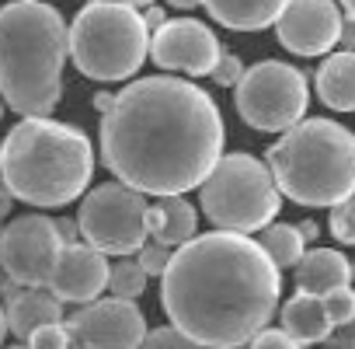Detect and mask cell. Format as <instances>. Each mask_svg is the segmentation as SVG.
<instances>
[{"instance_id": "cell-1", "label": "cell", "mask_w": 355, "mask_h": 349, "mask_svg": "<svg viewBox=\"0 0 355 349\" xmlns=\"http://www.w3.org/2000/svg\"><path fill=\"white\" fill-rule=\"evenodd\" d=\"M227 126L213 95L182 77H143L101 112V157L119 182L146 196L199 189L223 157Z\"/></svg>"}, {"instance_id": "cell-2", "label": "cell", "mask_w": 355, "mask_h": 349, "mask_svg": "<svg viewBox=\"0 0 355 349\" xmlns=\"http://www.w3.org/2000/svg\"><path fill=\"white\" fill-rule=\"evenodd\" d=\"M279 273L248 234L209 231L174 248L160 276V304L171 325L202 349L248 346L279 311Z\"/></svg>"}, {"instance_id": "cell-3", "label": "cell", "mask_w": 355, "mask_h": 349, "mask_svg": "<svg viewBox=\"0 0 355 349\" xmlns=\"http://www.w3.org/2000/svg\"><path fill=\"white\" fill-rule=\"evenodd\" d=\"M94 174V150L84 129L49 119L21 115L0 143V179L15 200L56 210L84 196Z\"/></svg>"}, {"instance_id": "cell-4", "label": "cell", "mask_w": 355, "mask_h": 349, "mask_svg": "<svg viewBox=\"0 0 355 349\" xmlns=\"http://www.w3.org/2000/svg\"><path fill=\"white\" fill-rule=\"evenodd\" d=\"M70 25L46 0L0 8V95L21 115H49L63 98Z\"/></svg>"}, {"instance_id": "cell-5", "label": "cell", "mask_w": 355, "mask_h": 349, "mask_svg": "<svg viewBox=\"0 0 355 349\" xmlns=\"http://www.w3.org/2000/svg\"><path fill=\"white\" fill-rule=\"evenodd\" d=\"M286 200L338 206L355 196V133L334 119H303L265 154Z\"/></svg>"}, {"instance_id": "cell-6", "label": "cell", "mask_w": 355, "mask_h": 349, "mask_svg": "<svg viewBox=\"0 0 355 349\" xmlns=\"http://www.w3.org/2000/svg\"><path fill=\"white\" fill-rule=\"evenodd\" d=\"M153 32L125 0H87L70 22V60L98 84L129 81L150 56Z\"/></svg>"}, {"instance_id": "cell-7", "label": "cell", "mask_w": 355, "mask_h": 349, "mask_svg": "<svg viewBox=\"0 0 355 349\" xmlns=\"http://www.w3.org/2000/svg\"><path fill=\"white\" fill-rule=\"evenodd\" d=\"M199 203L216 231L261 234L282 210V189L268 161H258L254 154H223L199 186Z\"/></svg>"}, {"instance_id": "cell-8", "label": "cell", "mask_w": 355, "mask_h": 349, "mask_svg": "<svg viewBox=\"0 0 355 349\" xmlns=\"http://www.w3.org/2000/svg\"><path fill=\"white\" fill-rule=\"evenodd\" d=\"M234 108L258 133H286L306 119L310 84L300 67L286 60H261L248 67L234 88Z\"/></svg>"}, {"instance_id": "cell-9", "label": "cell", "mask_w": 355, "mask_h": 349, "mask_svg": "<svg viewBox=\"0 0 355 349\" xmlns=\"http://www.w3.org/2000/svg\"><path fill=\"white\" fill-rule=\"evenodd\" d=\"M143 196L146 193H139L119 179L94 186L80 200V213H77L80 238L87 245H94L98 252L119 255V259L139 252L150 238V224H146L150 203Z\"/></svg>"}, {"instance_id": "cell-10", "label": "cell", "mask_w": 355, "mask_h": 349, "mask_svg": "<svg viewBox=\"0 0 355 349\" xmlns=\"http://www.w3.org/2000/svg\"><path fill=\"white\" fill-rule=\"evenodd\" d=\"M63 245L67 238L60 231V220L25 213L0 231V269L21 286H49Z\"/></svg>"}, {"instance_id": "cell-11", "label": "cell", "mask_w": 355, "mask_h": 349, "mask_svg": "<svg viewBox=\"0 0 355 349\" xmlns=\"http://www.w3.org/2000/svg\"><path fill=\"white\" fill-rule=\"evenodd\" d=\"M223 56L216 32L196 18H171L153 32L150 60L160 70H178L189 77H209Z\"/></svg>"}, {"instance_id": "cell-12", "label": "cell", "mask_w": 355, "mask_h": 349, "mask_svg": "<svg viewBox=\"0 0 355 349\" xmlns=\"http://www.w3.org/2000/svg\"><path fill=\"white\" fill-rule=\"evenodd\" d=\"M67 328L84 342V349H139L146 339V318L132 300L98 297L67 318Z\"/></svg>"}, {"instance_id": "cell-13", "label": "cell", "mask_w": 355, "mask_h": 349, "mask_svg": "<svg viewBox=\"0 0 355 349\" xmlns=\"http://www.w3.org/2000/svg\"><path fill=\"white\" fill-rule=\"evenodd\" d=\"M341 25L338 0H289L275 22V39L293 56H327L341 39Z\"/></svg>"}, {"instance_id": "cell-14", "label": "cell", "mask_w": 355, "mask_h": 349, "mask_svg": "<svg viewBox=\"0 0 355 349\" xmlns=\"http://www.w3.org/2000/svg\"><path fill=\"white\" fill-rule=\"evenodd\" d=\"M108 279H112V266H108L105 252H98L87 241H67L56 259L49 290L63 304H91L101 297Z\"/></svg>"}, {"instance_id": "cell-15", "label": "cell", "mask_w": 355, "mask_h": 349, "mask_svg": "<svg viewBox=\"0 0 355 349\" xmlns=\"http://www.w3.org/2000/svg\"><path fill=\"white\" fill-rule=\"evenodd\" d=\"M4 297H8L11 335H18L21 342H28L35 328L63 321V300L49 286H21L15 279H4Z\"/></svg>"}, {"instance_id": "cell-16", "label": "cell", "mask_w": 355, "mask_h": 349, "mask_svg": "<svg viewBox=\"0 0 355 349\" xmlns=\"http://www.w3.org/2000/svg\"><path fill=\"white\" fill-rule=\"evenodd\" d=\"M202 8L230 32H265L282 18L289 0H202Z\"/></svg>"}, {"instance_id": "cell-17", "label": "cell", "mask_w": 355, "mask_h": 349, "mask_svg": "<svg viewBox=\"0 0 355 349\" xmlns=\"http://www.w3.org/2000/svg\"><path fill=\"white\" fill-rule=\"evenodd\" d=\"M352 283V262L338 252V248H310L303 255V262L296 266V290L300 293H313V297H327L338 286Z\"/></svg>"}, {"instance_id": "cell-18", "label": "cell", "mask_w": 355, "mask_h": 349, "mask_svg": "<svg viewBox=\"0 0 355 349\" xmlns=\"http://www.w3.org/2000/svg\"><path fill=\"white\" fill-rule=\"evenodd\" d=\"M313 88L331 112H355V49L327 53L313 74Z\"/></svg>"}, {"instance_id": "cell-19", "label": "cell", "mask_w": 355, "mask_h": 349, "mask_svg": "<svg viewBox=\"0 0 355 349\" xmlns=\"http://www.w3.org/2000/svg\"><path fill=\"white\" fill-rule=\"evenodd\" d=\"M146 224H150V238L153 241H160L167 248H182L185 241L196 238L199 213H196V206L185 196H160L157 203H150Z\"/></svg>"}, {"instance_id": "cell-20", "label": "cell", "mask_w": 355, "mask_h": 349, "mask_svg": "<svg viewBox=\"0 0 355 349\" xmlns=\"http://www.w3.org/2000/svg\"><path fill=\"white\" fill-rule=\"evenodd\" d=\"M279 318H282V328L303 342V346H313V342H327V335L334 332V321L327 314V304L324 297H313V293H300L289 297L282 307H279Z\"/></svg>"}, {"instance_id": "cell-21", "label": "cell", "mask_w": 355, "mask_h": 349, "mask_svg": "<svg viewBox=\"0 0 355 349\" xmlns=\"http://www.w3.org/2000/svg\"><path fill=\"white\" fill-rule=\"evenodd\" d=\"M258 245L268 252V259L279 269H296L303 262V255H306V241H303L296 224H268L258 234Z\"/></svg>"}, {"instance_id": "cell-22", "label": "cell", "mask_w": 355, "mask_h": 349, "mask_svg": "<svg viewBox=\"0 0 355 349\" xmlns=\"http://www.w3.org/2000/svg\"><path fill=\"white\" fill-rule=\"evenodd\" d=\"M108 290H112V297H122V300L143 297V290H146V269L139 266V259H136V262H132V259H119V262L112 266Z\"/></svg>"}, {"instance_id": "cell-23", "label": "cell", "mask_w": 355, "mask_h": 349, "mask_svg": "<svg viewBox=\"0 0 355 349\" xmlns=\"http://www.w3.org/2000/svg\"><path fill=\"white\" fill-rule=\"evenodd\" d=\"M139 349H202L196 339H189L182 328H174V325H160L153 332H146L143 346Z\"/></svg>"}, {"instance_id": "cell-24", "label": "cell", "mask_w": 355, "mask_h": 349, "mask_svg": "<svg viewBox=\"0 0 355 349\" xmlns=\"http://www.w3.org/2000/svg\"><path fill=\"white\" fill-rule=\"evenodd\" d=\"M327 227H331L334 241H341V245H355V196L345 200V203H338V206H331V220H327Z\"/></svg>"}, {"instance_id": "cell-25", "label": "cell", "mask_w": 355, "mask_h": 349, "mask_svg": "<svg viewBox=\"0 0 355 349\" xmlns=\"http://www.w3.org/2000/svg\"><path fill=\"white\" fill-rule=\"evenodd\" d=\"M70 342H73V332L67 328V321L42 325L28 335V349H70Z\"/></svg>"}, {"instance_id": "cell-26", "label": "cell", "mask_w": 355, "mask_h": 349, "mask_svg": "<svg viewBox=\"0 0 355 349\" xmlns=\"http://www.w3.org/2000/svg\"><path fill=\"white\" fill-rule=\"evenodd\" d=\"M324 304H327V314H331L334 328L355 318V290H352V286H338V290H331V293L324 297Z\"/></svg>"}, {"instance_id": "cell-27", "label": "cell", "mask_w": 355, "mask_h": 349, "mask_svg": "<svg viewBox=\"0 0 355 349\" xmlns=\"http://www.w3.org/2000/svg\"><path fill=\"white\" fill-rule=\"evenodd\" d=\"M171 248L167 245H160V241H146L143 248H139V266L146 269V276H164L167 273V266H171Z\"/></svg>"}, {"instance_id": "cell-28", "label": "cell", "mask_w": 355, "mask_h": 349, "mask_svg": "<svg viewBox=\"0 0 355 349\" xmlns=\"http://www.w3.org/2000/svg\"><path fill=\"white\" fill-rule=\"evenodd\" d=\"M209 77H213V84H220V88H237L241 77H244V63H241V56L230 53V49H223V56H220V63H216V70H213Z\"/></svg>"}, {"instance_id": "cell-29", "label": "cell", "mask_w": 355, "mask_h": 349, "mask_svg": "<svg viewBox=\"0 0 355 349\" xmlns=\"http://www.w3.org/2000/svg\"><path fill=\"white\" fill-rule=\"evenodd\" d=\"M248 349H303V342H296L286 328H261L248 342Z\"/></svg>"}, {"instance_id": "cell-30", "label": "cell", "mask_w": 355, "mask_h": 349, "mask_svg": "<svg viewBox=\"0 0 355 349\" xmlns=\"http://www.w3.org/2000/svg\"><path fill=\"white\" fill-rule=\"evenodd\" d=\"M324 346H327V349H355V318L345 321V325H338V328L327 335Z\"/></svg>"}, {"instance_id": "cell-31", "label": "cell", "mask_w": 355, "mask_h": 349, "mask_svg": "<svg viewBox=\"0 0 355 349\" xmlns=\"http://www.w3.org/2000/svg\"><path fill=\"white\" fill-rule=\"evenodd\" d=\"M11 206H15V193H11V186L4 179H0V224L11 217ZM0 231H4V227H0Z\"/></svg>"}, {"instance_id": "cell-32", "label": "cell", "mask_w": 355, "mask_h": 349, "mask_svg": "<svg viewBox=\"0 0 355 349\" xmlns=\"http://www.w3.org/2000/svg\"><path fill=\"white\" fill-rule=\"evenodd\" d=\"M143 22H146V29H150V32H157V29L167 22V15H164L157 4H153V8H146V11H143Z\"/></svg>"}, {"instance_id": "cell-33", "label": "cell", "mask_w": 355, "mask_h": 349, "mask_svg": "<svg viewBox=\"0 0 355 349\" xmlns=\"http://www.w3.org/2000/svg\"><path fill=\"white\" fill-rule=\"evenodd\" d=\"M345 49H355V18H345V25H341V39H338Z\"/></svg>"}, {"instance_id": "cell-34", "label": "cell", "mask_w": 355, "mask_h": 349, "mask_svg": "<svg viewBox=\"0 0 355 349\" xmlns=\"http://www.w3.org/2000/svg\"><path fill=\"white\" fill-rule=\"evenodd\" d=\"M296 227H300V234H303V241H306V245L320 238V227H317V220H300Z\"/></svg>"}, {"instance_id": "cell-35", "label": "cell", "mask_w": 355, "mask_h": 349, "mask_svg": "<svg viewBox=\"0 0 355 349\" xmlns=\"http://www.w3.org/2000/svg\"><path fill=\"white\" fill-rule=\"evenodd\" d=\"M115 105V95H108V91H98L94 95V108H101V112H108Z\"/></svg>"}, {"instance_id": "cell-36", "label": "cell", "mask_w": 355, "mask_h": 349, "mask_svg": "<svg viewBox=\"0 0 355 349\" xmlns=\"http://www.w3.org/2000/svg\"><path fill=\"white\" fill-rule=\"evenodd\" d=\"M171 8H178V11H192V8H199L202 0H167Z\"/></svg>"}, {"instance_id": "cell-37", "label": "cell", "mask_w": 355, "mask_h": 349, "mask_svg": "<svg viewBox=\"0 0 355 349\" xmlns=\"http://www.w3.org/2000/svg\"><path fill=\"white\" fill-rule=\"evenodd\" d=\"M8 332H11V325H8V304H0V342H4Z\"/></svg>"}, {"instance_id": "cell-38", "label": "cell", "mask_w": 355, "mask_h": 349, "mask_svg": "<svg viewBox=\"0 0 355 349\" xmlns=\"http://www.w3.org/2000/svg\"><path fill=\"white\" fill-rule=\"evenodd\" d=\"M125 4H129V8H136V11H146V8H153V4H157V0H125Z\"/></svg>"}, {"instance_id": "cell-39", "label": "cell", "mask_w": 355, "mask_h": 349, "mask_svg": "<svg viewBox=\"0 0 355 349\" xmlns=\"http://www.w3.org/2000/svg\"><path fill=\"white\" fill-rule=\"evenodd\" d=\"M338 4L345 8V15H348V18H355V0H338Z\"/></svg>"}, {"instance_id": "cell-40", "label": "cell", "mask_w": 355, "mask_h": 349, "mask_svg": "<svg viewBox=\"0 0 355 349\" xmlns=\"http://www.w3.org/2000/svg\"><path fill=\"white\" fill-rule=\"evenodd\" d=\"M70 349H84V342H80V339L73 335V342H70Z\"/></svg>"}, {"instance_id": "cell-41", "label": "cell", "mask_w": 355, "mask_h": 349, "mask_svg": "<svg viewBox=\"0 0 355 349\" xmlns=\"http://www.w3.org/2000/svg\"><path fill=\"white\" fill-rule=\"evenodd\" d=\"M8 349H28V342H18V346H8Z\"/></svg>"}, {"instance_id": "cell-42", "label": "cell", "mask_w": 355, "mask_h": 349, "mask_svg": "<svg viewBox=\"0 0 355 349\" xmlns=\"http://www.w3.org/2000/svg\"><path fill=\"white\" fill-rule=\"evenodd\" d=\"M230 349H248V346H230Z\"/></svg>"}, {"instance_id": "cell-43", "label": "cell", "mask_w": 355, "mask_h": 349, "mask_svg": "<svg viewBox=\"0 0 355 349\" xmlns=\"http://www.w3.org/2000/svg\"><path fill=\"white\" fill-rule=\"evenodd\" d=\"M0 119H4V105H0Z\"/></svg>"}, {"instance_id": "cell-44", "label": "cell", "mask_w": 355, "mask_h": 349, "mask_svg": "<svg viewBox=\"0 0 355 349\" xmlns=\"http://www.w3.org/2000/svg\"><path fill=\"white\" fill-rule=\"evenodd\" d=\"M352 276H355V262H352Z\"/></svg>"}, {"instance_id": "cell-45", "label": "cell", "mask_w": 355, "mask_h": 349, "mask_svg": "<svg viewBox=\"0 0 355 349\" xmlns=\"http://www.w3.org/2000/svg\"><path fill=\"white\" fill-rule=\"evenodd\" d=\"M0 143H4V140H0Z\"/></svg>"}]
</instances>
